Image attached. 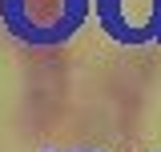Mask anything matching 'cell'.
<instances>
[{
    "label": "cell",
    "instance_id": "1",
    "mask_svg": "<svg viewBox=\"0 0 161 152\" xmlns=\"http://www.w3.org/2000/svg\"><path fill=\"white\" fill-rule=\"evenodd\" d=\"M85 16V0H4V20L8 28L24 40L53 44L69 36Z\"/></svg>",
    "mask_w": 161,
    "mask_h": 152
}]
</instances>
